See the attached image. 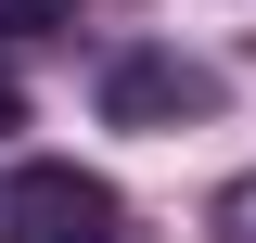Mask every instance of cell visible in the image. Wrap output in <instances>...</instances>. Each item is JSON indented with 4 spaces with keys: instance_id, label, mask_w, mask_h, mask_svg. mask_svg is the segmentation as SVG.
<instances>
[{
    "instance_id": "obj_3",
    "label": "cell",
    "mask_w": 256,
    "mask_h": 243,
    "mask_svg": "<svg viewBox=\"0 0 256 243\" xmlns=\"http://www.w3.org/2000/svg\"><path fill=\"white\" fill-rule=\"evenodd\" d=\"M90 0H0V38H52V26H77Z\"/></svg>"
},
{
    "instance_id": "obj_5",
    "label": "cell",
    "mask_w": 256,
    "mask_h": 243,
    "mask_svg": "<svg viewBox=\"0 0 256 243\" xmlns=\"http://www.w3.org/2000/svg\"><path fill=\"white\" fill-rule=\"evenodd\" d=\"M13 116H26V102H13V77H0V128H13Z\"/></svg>"
},
{
    "instance_id": "obj_4",
    "label": "cell",
    "mask_w": 256,
    "mask_h": 243,
    "mask_svg": "<svg viewBox=\"0 0 256 243\" xmlns=\"http://www.w3.org/2000/svg\"><path fill=\"white\" fill-rule=\"evenodd\" d=\"M218 243H256V205H230V230H218Z\"/></svg>"
},
{
    "instance_id": "obj_2",
    "label": "cell",
    "mask_w": 256,
    "mask_h": 243,
    "mask_svg": "<svg viewBox=\"0 0 256 243\" xmlns=\"http://www.w3.org/2000/svg\"><path fill=\"white\" fill-rule=\"evenodd\" d=\"M192 116H218V77L180 52H128L102 64V128H192Z\"/></svg>"
},
{
    "instance_id": "obj_1",
    "label": "cell",
    "mask_w": 256,
    "mask_h": 243,
    "mask_svg": "<svg viewBox=\"0 0 256 243\" xmlns=\"http://www.w3.org/2000/svg\"><path fill=\"white\" fill-rule=\"evenodd\" d=\"M0 218H13V243H128L116 180H90V166H13Z\"/></svg>"
}]
</instances>
